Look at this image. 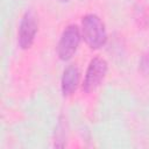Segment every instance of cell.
I'll use <instances>...</instances> for the list:
<instances>
[{"label": "cell", "instance_id": "6da1fadb", "mask_svg": "<svg viewBox=\"0 0 149 149\" xmlns=\"http://www.w3.org/2000/svg\"><path fill=\"white\" fill-rule=\"evenodd\" d=\"M81 37L91 49H99L107 41V31L101 19L95 14H87L81 20Z\"/></svg>", "mask_w": 149, "mask_h": 149}, {"label": "cell", "instance_id": "7a4b0ae2", "mask_svg": "<svg viewBox=\"0 0 149 149\" xmlns=\"http://www.w3.org/2000/svg\"><path fill=\"white\" fill-rule=\"evenodd\" d=\"M81 34L79 28L76 24L68 26L58 41L57 44V55L62 61H69L77 51L80 43Z\"/></svg>", "mask_w": 149, "mask_h": 149}, {"label": "cell", "instance_id": "3957f363", "mask_svg": "<svg viewBox=\"0 0 149 149\" xmlns=\"http://www.w3.org/2000/svg\"><path fill=\"white\" fill-rule=\"evenodd\" d=\"M107 73V62L100 57L93 58L86 70L85 78L83 81V91L85 93H90L94 91L105 78Z\"/></svg>", "mask_w": 149, "mask_h": 149}, {"label": "cell", "instance_id": "277c9868", "mask_svg": "<svg viewBox=\"0 0 149 149\" xmlns=\"http://www.w3.org/2000/svg\"><path fill=\"white\" fill-rule=\"evenodd\" d=\"M37 20L33 12H27L20 22L19 33H17V42L21 49H28L31 47L36 33H37Z\"/></svg>", "mask_w": 149, "mask_h": 149}, {"label": "cell", "instance_id": "5b68a950", "mask_svg": "<svg viewBox=\"0 0 149 149\" xmlns=\"http://www.w3.org/2000/svg\"><path fill=\"white\" fill-rule=\"evenodd\" d=\"M79 78H80V73L77 65L71 64L64 70L61 80V90L63 95L68 97L74 93L79 84Z\"/></svg>", "mask_w": 149, "mask_h": 149}, {"label": "cell", "instance_id": "8992f818", "mask_svg": "<svg viewBox=\"0 0 149 149\" xmlns=\"http://www.w3.org/2000/svg\"><path fill=\"white\" fill-rule=\"evenodd\" d=\"M58 1H61V2H66V1H69V0H58Z\"/></svg>", "mask_w": 149, "mask_h": 149}]
</instances>
